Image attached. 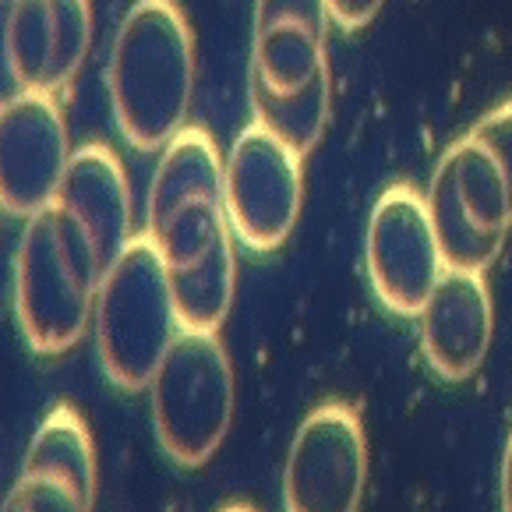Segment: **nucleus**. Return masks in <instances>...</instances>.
<instances>
[{
	"label": "nucleus",
	"mask_w": 512,
	"mask_h": 512,
	"mask_svg": "<svg viewBox=\"0 0 512 512\" xmlns=\"http://www.w3.org/2000/svg\"><path fill=\"white\" fill-rule=\"evenodd\" d=\"M8 11H11V0H0V110L25 96V89L18 85V75H15V61H11Z\"/></svg>",
	"instance_id": "nucleus-20"
},
{
	"label": "nucleus",
	"mask_w": 512,
	"mask_h": 512,
	"mask_svg": "<svg viewBox=\"0 0 512 512\" xmlns=\"http://www.w3.org/2000/svg\"><path fill=\"white\" fill-rule=\"evenodd\" d=\"M329 32L304 22H269L255 25L251 43V82L272 92H297L329 71L325 57Z\"/></svg>",
	"instance_id": "nucleus-14"
},
{
	"label": "nucleus",
	"mask_w": 512,
	"mask_h": 512,
	"mask_svg": "<svg viewBox=\"0 0 512 512\" xmlns=\"http://www.w3.org/2000/svg\"><path fill=\"white\" fill-rule=\"evenodd\" d=\"M11 61L18 85L39 96H57L82 71L92 46L89 0H11Z\"/></svg>",
	"instance_id": "nucleus-11"
},
{
	"label": "nucleus",
	"mask_w": 512,
	"mask_h": 512,
	"mask_svg": "<svg viewBox=\"0 0 512 512\" xmlns=\"http://www.w3.org/2000/svg\"><path fill=\"white\" fill-rule=\"evenodd\" d=\"M0 209H4V202H0Z\"/></svg>",
	"instance_id": "nucleus-25"
},
{
	"label": "nucleus",
	"mask_w": 512,
	"mask_h": 512,
	"mask_svg": "<svg viewBox=\"0 0 512 512\" xmlns=\"http://www.w3.org/2000/svg\"><path fill=\"white\" fill-rule=\"evenodd\" d=\"M364 269L378 301L403 318H417L449 269L431 226L428 195L414 184H392L378 195L364 234Z\"/></svg>",
	"instance_id": "nucleus-7"
},
{
	"label": "nucleus",
	"mask_w": 512,
	"mask_h": 512,
	"mask_svg": "<svg viewBox=\"0 0 512 512\" xmlns=\"http://www.w3.org/2000/svg\"><path fill=\"white\" fill-rule=\"evenodd\" d=\"M421 350L431 371L445 382H467L477 375L495 336V311L484 272L445 269L438 287L417 311Z\"/></svg>",
	"instance_id": "nucleus-12"
},
{
	"label": "nucleus",
	"mask_w": 512,
	"mask_h": 512,
	"mask_svg": "<svg viewBox=\"0 0 512 512\" xmlns=\"http://www.w3.org/2000/svg\"><path fill=\"white\" fill-rule=\"evenodd\" d=\"M502 512H512V431L505 442V460H502Z\"/></svg>",
	"instance_id": "nucleus-22"
},
{
	"label": "nucleus",
	"mask_w": 512,
	"mask_h": 512,
	"mask_svg": "<svg viewBox=\"0 0 512 512\" xmlns=\"http://www.w3.org/2000/svg\"><path fill=\"white\" fill-rule=\"evenodd\" d=\"M92 329L106 378L124 392L149 389L166 350L181 332V318L163 255L145 234H135L121 258L106 269Z\"/></svg>",
	"instance_id": "nucleus-3"
},
{
	"label": "nucleus",
	"mask_w": 512,
	"mask_h": 512,
	"mask_svg": "<svg viewBox=\"0 0 512 512\" xmlns=\"http://www.w3.org/2000/svg\"><path fill=\"white\" fill-rule=\"evenodd\" d=\"M145 237L163 255L166 272H184L234 251L223 202V159L209 131L184 128L163 149L149 188Z\"/></svg>",
	"instance_id": "nucleus-4"
},
{
	"label": "nucleus",
	"mask_w": 512,
	"mask_h": 512,
	"mask_svg": "<svg viewBox=\"0 0 512 512\" xmlns=\"http://www.w3.org/2000/svg\"><path fill=\"white\" fill-rule=\"evenodd\" d=\"M223 512H255V509H251V505H226Z\"/></svg>",
	"instance_id": "nucleus-23"
},
{
	"label": "nucleus",
	"mask_w": 512,
	"mask_h": 512,
	"mask_svg": "<svg viewBox=\"0 0 512 512\" xmlns=\"http://www.w3.org/2000/svg\"><path fill=\"white\" fill-rule=\"evenodd\" d=\"M428 212L431 226H435L438 248L449 269H470V272H488L495 265V258L502 255V234H491L470 216V209L463 205L460 191L452 184V177L435 163V174L428 184Z\"/></svg>",
	"instance_id": "nucleus-15"
},
{
	"label": "nucleus",
	"mask_w": 512,
	"mask_h": 512,
	"mask_svg": "<svg viewBox=\"0 0 512 512\" xmlns=\"http://www.w3.org/2000/svg\"><path fill=\"white\" fill-rule=\"evenodd\" d=\"M301 152L262 124H248L223 159V202L234 237L251 251H276L294 234L304 205Z\"/></svg>",
	"instance_id": "nucleus-6"
},
{
	"label": "nucleus",
	"mask_w": 512,
	"mask_h": 512,
	"mask_svg": "<svg viewBox=\"0 0 512 512\" xmlns=\"http://www.w3.org/2000/svg\"><path fill=\"white\" fill-rule=\"evenodd\" d=\"M248 89H251V110H255V121L262 128H269L276 138H283L301 156L318 149L332 117L329 71H322L315 82H308L297 92H272L258 82H248Z\"/></svg>",
	"instance_id": "nucleus-16"
},
{
	"label": "nucleus",
	"mask_w": 512,
	"mask_h": 512,
	"mask_svg": "<svg viewBox=\"0 0 512 512\" xmlns=\"http://www.w3.org/2000/svg\"><path fill=\"white\" fill-rule=\"evenodd\" d=\"M445 174L452 177L456 191H460L463 205L470 209V216L491 230V234H509L512 226V191L505 181L498 159L484 149L477 138L463 135L460 142H452L438 159Z\"/></svg>",
	"instance_id": "nucleus-17"
},
{
	"label": "nucleus",
	"mask_w": 512,
	"mask_h": 512,
	"mask_svg": "<svg viewBox=\"0 0 512 512\" xmlns=\"http://www.w3.org/2000/svg\"><path fill=\"white\" fill-rule=\"evenodd\" d=\"M467 135L477 138V142H481L484 149L498 159V166H502V174H505L509 191H512V99L484 113L481 121H477Z\"/></svg>",
	"instance_id": "nucleus-18"
},
{
	"label": "nucleus",
	"mask_w": 512,
	"mask_h": 512,
	"mask_svg": "<svg viewBox=\"0 0 512 512\" xmlns=\"http://www.w3.org/2000/svg\"><path fill=\"white\" fill-rule=\"evenodd\" d=\"M53 205L82 226L103 269H110L121 258V251L135 241L128 174L106 145L92 142L71 152L68 174H64Z\"/></svg>",
	"instance_id": "nucleus-13"
},
{
	"label": "nucleus",
	"mask_w": 512,
	"mask_h": 512,
	"mask_svg": "<svg viewBox=\"0 0 512 512\" xmlns=\"http://www.w3.org/2000/svg\"><path fill=\"white\" fill-rule=\"evenodd\" d=\"M8 502L18 512H92L96 449L85 421L71 407H53L43 417Z\"/></svg>",
	"instance_id": "nucleus-10"
},
{
	"label": "nucleus",
	"mask_w": 512,
	"mask_h": 512,
	"mask_svg": "<svg viewBox=\"0 0 512 512\" xmlns=\"http://www.w3.org/2000/svg\"><path fill=\"white\" fill-rule=\"evenodd\" d=\"M0 512H18V509H15V505L8 502V498H4V505H0Z\"/></svg>",
	"instance_id": "nucleus-24"
},
{
	"label": "nucleus",
	"mask_w": 512,
	"mask_h": 512,
	"mask_svg": "<svg viewBox=\"0 0 512 512\" xmlns=\"http://www.w3.org/2000/svg\"><path fill=\"white\" fill-rule=\"evenodd\" d=\"M234 364L216 332L181 329L149 382L152 424L163 452L181 467H202L234 424Z\"/></svg>",
	"instance_id": "nucleus-5"
},
{
	"label": "nucleus",
	"mask_w": 512,
	"mask_h": 512,
	"mask_svg": "<svg viewBox=\"0 0 512 512\" xmlns=\"http://www.w3.org/2000/svg\"><path fill=\"white\" fill-rule=\"evenodd\" d=\"M71 138L53 96L15 99L0 110V202L15 216H36L57 202L71 163Z\"/></svg>",
	"instance_id": "nucleus-9"
},
{
	"label": "nucleus",
	"mask_w": 512,
	"mask_h": 512,
	"mask_svg": "<svg viewBox=\"0 0 512 512\" xmlns=\"http://www.w3.org/2000/svg\"><path fill=\"white\" fill-rule=\"evenodd\" d=\"M382 8H385V0H329L332 22L347 32L364 29Z\"/></svg>",
	"instance_id": "nucleus-21"
},
{
	"label": "nucleus",
	"mask_w": 512,
	"mask_h": 512,
	"mask_svg": "<svg viewBox=\"0 0 512 512\" xmlns=\"http://www.w3.org/2000/svg\"><path fill=\"white\" fill-rule=\"evenodd\" d=\"M106 269L85 230L57 205L25 219L15 251V315L36 354H64L89 332Z\"/></svg>",
	"instance_id": "nucleus-2"
},
{
	"label": "nucleus",
	"mask_w": 512,
	"mask_h": 512,
	"mask_svg": "<svg viewBox=\"0 0 512 512\" xmlns=\"http://www.w3.org/2000/svg\"><path fill=\"white\" fill-rule=\"evenodd\" d=\"M110 106L124 142L166 149L188 128L195 99V36L177 0H135L110 50Z\"/></svg>",
	"instance_id": "nucleus-1"
},
{
	"label": "nucleus",
	"mask_w": 512,
	"mask_h": 512,
	"mask_svg": "<svg viewBox=\"0 0 512 512\" xmlns=\"http://www.w3.org/2000/svg\"><path fill=\"white\" fill-rule=\"evenodd\" d=\"M368 481V438L347 403H322L297 428L283 467L287 512H357Z\"/></svg>",
	"instance_id": "nucleus-8"
},
{
	"label": "nucleus",
	"mask_w": 512,
	"mask_h": 512,
	"mask_svg": "<svg viewBox=\"0 0 512 512\" xmlns=\"http://www.w3.org/2000/svg\"><path fill=\"white\" fill-rule=\"evenodd\" d=\"M269 22H304L329 32V0H255V25Z\"/></svg>",
	"instance_id": "nucleus-19"
}]
</instances>
